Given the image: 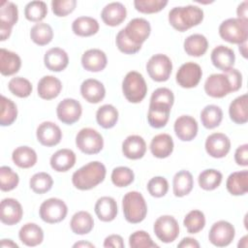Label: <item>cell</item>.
<instances>
[{
	"label": "cell",
	"instance_id": "cell-1",
	"mask_svg": "<svg viewBox=\"0 0 248 248\" xmlns=\"http://www.w3.org/2000/svg\"><path fill=\"white\" fill-rule=\"evenodd\" d=\"M106 173L105 165L99 161H93L76 170L72 175V182L78 190H90L104 181Z\"/></svg>",
	"mask_w": 248,
	"mask_h": 248
},
{
	"label": "cell",
	"instance_id": "cell-2",
	"mask_svg": "<svg viewBox=\"0 0 248 248\" xmlns=\"http://www.w3.org/2000/svg\"><path fill=\"white\" fill-rule=\"evenodd\" d=\"M203 19V11L194 5L174 7L169 13V22L177 31L184 32L199 25Z\"/></svg>",
	"mask_w": 248,
	"mask_h": 248
},
{
	"label": "cell",
	"instance_id": "cell-3",
	"mask_svg": "<svg viewBox=\"0 0 248 248\" xmlns=\"http://www.w3.org/2000/svg\"><path fill=\"white\" fill-rule=\"evenodd\" d=\"M122 209L127 222L138 224L144 220L147 205L143 196L137 191H130L122 199Z\"/></svg>",
	"mask_w": 248,
	"mask_h": 248
},
{
	"label": "cell",
	"instance_id": "cell-4",
	"mask_svg": "<svg viewBox=\"0 0 248 248\" xmlns=\"http://www.w3.org/2000/svg\"><path fill=\"white\" fill-rule=\"evenodd\" d=\"M220 37L231 44L240 45L247 42L248 21L237 17H232L224 20L219 26Z\"/></svg>",
	"mask_w": 248,
	"mask_h": 248
},
{
	"label": "cell",
	"instance_id": "cell-5",
	"mask_svg": "<svg viewBox=\"0 0 248 248\" xmlns=\"http://www.w3.org/2000/svg\"><path fill=\"white\" fill-rule=\"evenodd\" d=\"M122 92L130 103H140L147 93V85L142 75L136 71L127 73L122 81Z\"/></svg>",
	"mask_w": 248,
	"mask_h": 248
},
{
	"label": "cell",
	"instance_id": "cell-6",
	"mask_svg": "<svg viewBox=\"0 0 248 248\" xmlns=\"http://www.w3.org/2000/svg\"><path fill=\"white\" fill-rule=\"evenodd\" d=\"M77 147L85 154H97L104 147L102 135L92 128L81 129L76 137Z\"/></svg>",
	"mask_w": 248,
	"mask_h": 248
},
{
	"label": "cell",
	"instance_id": "cell-7",
	"mask_svg": "<svg viewBox=\"0 0 248 248\" xmlns=\"http://www.w3.org/2000/svg\"><path fill=\"white\" fill-rule=\"evenodd\" d=\"M68 213L66 203L57 198H50L42 202L39 209L41 219L48 224L59 223L65 219Z\"/></svg>",
	"mask_w": 248,
	"mask_h": 248
},
{
	"label": "cell",
	"instance_id": "cell-8",
	"mask_svg": "<svg viewBox=\"0 0 248 248\" xmlns=\"http://www.w3.org/2000/svg\"><path fill=\"white\" fill-rule=\"evenodd\" d=\"M172 70L171 60L165 54H154L146 63V71L149 77L158 82L169 79Z\"/></svg>",
	"mask_w": 248,
	"mask_h": 248
},
{
	"label": "cell",
	"instance_id": "cell-9",
	"mask_svg": "<svg viewBox=\"0 0 248 248\" xmlns=\"http://www.w3.org/2000/svg\"><path fill=\"white\" fill-rule=\"evenodd\" d=\"M153 231L156 236L164 243L173 242L179 234V226L170 215L160 216L154 223Z\"/></svg>",
	"mask_w": 248,
	"mask_h": 248
},
{
	"label": "cell",
	"instance_id": "cell-10",
	"mask_svg": "<svg viewBox=\"0 0 248 248\" xmlns=\"http://www.w3.org/2000/svg\"><path fill=\"white\" fill-rule=\"evenodd\" d=\"M235 235L234 227L227 221L214 223L208 232V240L217 247H225L232 243Z\"/></svg>",
	"mask_w": 248,
	"mask_h": 248
},
{
	"label": "cell",
	"instance_id": "cell-11",
	"mask_svg": "<svg viewBox=\"0 0 248 248\" xmlns=\"http://www.w3.org/2000/svg\"><path fill=\"white\" fill-rule=\"evenodd\" d=\"M17 19L18 11L16 5L8 1L2 2L0 6V40L2 42L10 37L12 28Z\"/></svg>",
	"mask_w": 248,
	"mask_h": 248
},
{
	"label": "cell",
	"instance_id": "cell-12",
	"mask_svg": "<svg viewBox=\"0 0 248 248\" xmlns=\"http://www.w3.org/2000/svg\"><path fill=\"white\" fill-rule=\"evenodd\" d=\"M202 76V68L194 62H186L178 69L175 79L179 86L183 88L196 87L201 81Z\"/></svg>",
	"mask_w": 248,
	"mask_h": 248
},
{
	"label": "cell",
	"instance_id": "cell-13",
	"mask_svg": "<svg viewBox=\"0 0 248 248\" xmlns=\"http://www.w3.org/2000/svg\"><path fill=\"white\" fill-rule=\"evenodd\" d=\"M205 93L212 98H223L232 92V87L228 76L223 74H212L204 82Z\"/></svg>",
	"mask_w": 248,
	"mask_h": 248
},
{
	"label": "cell",
	"instance_id": "cell-14",
	"mask_svg": "<svg viewBox=\"0 0 248 248\" xmlns=\"http://www.w3.org/2000/svg\"><path fill=\"white\" fill-rule=\"evenodd\" d=\"M82 108L78 101L66 98L62 100L56 108V114L58 119L67 125H72L76 123L81 116Z\"/></svg>",
	"mask_w": 248,
	"mask_h": 248
},
{
	"label": "cell",
	"instance_id": "cell-15",
	"mask_svg": "<svg viewBox=\"0 0 248 248\" xmlns=\"http://www.w3.org/2000/svg\"><path fill=\"white\" fill-rule=\"evenodd\" d=\"M124 32L126 36L135 44L140 45L146 41L151 32L150 23L141 17L131 19L126 25Z\"/></svg>",
	"mask_w": 248,
	"mask_h": 248
},
{
	"label": "cell",
	"instance_id": "cell-16",
	"mask_svg": "<svg viewBox=\"0 0 248 248\" xmlns=\"http://www.w3.org/2000/svg\"><path fill=\"white\" fill-rule=\"evenodd\" d=\"M205 150L213 158L225 157L231 149V140L223 133H213L205 140Z\"/></svg>",
	"mask_w": 248,
	"mask_h": 248
},
{
	"label": "cell",
	"instance_id": "cell-17",
	"mask_svg": "<svg viewBox=\"0 0 248 248\" xmlns=\"http://www.w3.org/2000/svg\"><path fill=\"white\" fill-rule=\"evenodd\" d=\"M23 215L21 204L13 198L2 200L0 204V220L3 224L13 226L17 224Z\"/></svg>",
	"mask_w": 248,
	"mask_h": 248
},
{
	"label": "cell",
	"instance_id": "cell-18",
	"mask_svg": "<svg viewBox=\"0 0 248 248\" xmlns=\"http://www.w3.org/2000/svg\"><path fill=\"white\" fill-rule=\"evenodd\" d=\"M38 141L44 146H54L58 144L62 139L61 129L53 122L45 121L41 123L36 131Z\"/></svg>",
	"mask_w": 248,
	"mask_h": 248
},
{
	"label": "cell",
	"instance_id": "cell-19",
	"mask_svg": "<svg viewBox=\"0 0 248 248\" xmlns=\"http://www.w3.org/2000/svg\"><path fill=\"white\" fill-rule=\"evenodd\" d=\"M174 133L176 137L182 141H191L197 137L198 134V122L190 115L179 116L173 125Z\"/></svg>",
	"mask_w": 248,
	"mask_h": 248
},
{
	"label": "cell",
	"instance_id": "cell-20",
	"mask_svg": "<svg viewBox=\"0 0 248 248\" xmlns=\"http://www.w3.org/2000/svg\"><path fill=\"white\" fill-rule=\"evenodd\" d=\"M210 58L214 67L221 70L222 72H227L230 69L233 68L235 54L232 48L220 45L213 48Z\"/></svg>",
	"mask_w": 248,
	"mask_h": 248
},
{
	"label": "cell",
	"instance_id": "cell-21",
	"mask_svg": "<svg viewBox=\"0 0 248 248\" xmlns=\"http://www.w3.org/2000/svg\"><path fill=\"white\" fill-rule=\"evenodd\" d=\"M108 64L106 53L98 48H90L81 56V65L84 70L97 73L103 71Z\"/></svg>",
	"mask_w": 248,
	"mask_h": 248
},
{
	"label": "cell",
	"instance_id": "cell-22",
	"mask_svg": "<svg viewBox=\"0 0 248 248\" xmlns=\"http://www.w3.org/2000/svg\"><path fill=\"white\" fill-rule=\"evenodd\" d=\"M127 16L125 6L120 2H111L106 5L101 13L102 20L108 26H117L121 24Z\"/></svg>",
	"mask_w": 248,
	"mask_h": 248
},
{
	"label": "cell",
	"instance_id": "cell-23",
	"mask_svg": "<svg viewBox=\"0 0 248 248\" xmlns=\"http://www.w3.org/2000/svg\"><path fill=\"white\" fill-rule=\"evenodd\" d=\"M146 152V143L143 138L138 135L128 136L122 143L123 155L131 160H138L144 156Z\"/></svg>",
	"mask_w": 248,
	"mask_h": 248
},
{
	"label": "cell",
	"instance_id": "cell-24",
	"mask_svg": "<svg viewBox=\"0 0 248 248\" xmlns=\"http://www.w3.org/2000/svg\"><path fill=\"white\" fill-rule=\"evenodd\" d=\"M80 93L85 101L91 104H98L106 96V89L104 84L95 79H85L80 85Z\"/></svg>",
	"mask_w": 248,
	"mask_h": 248
},
{
	"label": "cell",
	"instance_id": "cell-25",
	"mask_svg": "<svg viewBox=\"0 0 248 248\" xmlns=\"http://www.w3.org/2000/svg\"><path fill=\"white\" fill-rule=\"evenodd\" d=\"M44 63L49 71L61 72L67 68L69 64V56L64 49L60 47H52L45 53Z\"/></svg>",
	"mask_w": 248,
	"mask_h": 248
},
{
	"label": "cell",
	"instance_id": "cell-26",
	"mask_svg": "<svg viewBox=\"0 0 248 248\" xmlns=\"http://www.w3.org/2000/svg\"><path fill=\"white\" fill-rule=\"evenodd\" d=\"M62 90V83L54 76L43 77L37 86L38 95L44 100H52L56 98Z\"/></svg>",
	"mask_w": 248,
	"mask_h": 248
},
{
	"label": "cell",
	"instance_id": "cell-27",
	"mask_svg": "<svg viewBox=\"0 0 248 248\" xmlns=\"http://www.w3.org/2000/svg\"><path fill=\"white\" fill-rule=\"evenodd\" d=\"M76 154L73 150L63 148L57 150L50 157V167L58 172H65L72 169L76 164Z\"/></svg>",
	"mask_w": 248,
	"mask_h": 248
},
{
	"label": "cell",
	"instance_id": "cell-28",
	"mask_svg": "<svg viewBox=\"0 0 248 248\" xmlns=\"http://www.w3.org/2000/svg\"><path fill=\"white\" fill-rule=\"evenodd\" d=\"M18 237L24 245L34 247L43 242L44 232L39 225L35 223H26L20 228Z\"/></svg>",
	"mask_w": 248,
	"mask_h": 248
},
{
	"label": "cell",
	"instance_id": "cell-29",
	"mask_svg": "<svg viewBox=\"0 0 248 248\" xmlns=\"http://www.w3.org/2000/svg\"><path fill=\"white\" fill-rule=\"evenodd\" d=\"M150 151L156 158H167L173 151V140L169 134H159L150 142Z\"/></svg>",
	"mask_w": 248,
	"mask_h": 248
},
{
	"label": "cell",
	"instance_id": "cell-30",
	"mask_svg": "<svg viewBox=\"0 0 248 248\" xmlns=\"http://www.w3.org/2000/svg\"><path fill=\"white\" fill-rule=\"evenodd\" d=\"M95 213L99 220L103 222H110L117 215V203L111 197H102L98 199L94 207Z\"/></svg>",
	"mask_w": 248,
	"mask_h": 248
},
{
	"label": "cell",
	"instance_id": "cell-31",
	"mask_svg": "<svg viewBox=\"0 0 248 248\" xmlns=\"http://www.w3.org/2000/svg\"><path fill=\"white\" fill-rule=\"evenodd\" d=\"M171 108L167 105L161 104H149V109L147 113V121L149 125L155 129L163 128L167 125Z\"/></svg>",
	"mask_w": 248,
	"mask_h": 248
},
{
	"label": "cell",
	"instance_id": "cell-32",
	"mask_svg": "<svg viewBox=\"0 0 248 248\" xmlns=\"http://www.w3.org/2000/svg\"><path fill=\"white\" fill-rule=\"evenodd\" d=\"M227 190L233 196H242L248 191V171L243 170L229 175L226 182Z\"/></svg>",
	"mask_w": 248,
	"mask_h": 248
},
{
	"label": "cell",
	"instance_id": "cell-33",
	"mask_svg": "<svg viewBox=\"0 0 248 248\" xmlns=\"http://www.w3.org/2000/svg\"><path fill=\"white\" fill-rule=\"evenodd\" d=\"M248 96L247 94L236 97L229 107L230 118L236 124H245L248 120Z\"/></svg>",
	"mask_w": 248,
	"mask_h": 248
},
{
	"label": "cell",
	"instance_id": "cell-34",
	"mask_svg": "<svg viewBox=\"0 0 248 248\" xmlns=\"http://www.w3.org/2000/svg\"><path fill=\"white\" fill-rule=\"evenodd\" d=\"M21 67V59L16 52L1 48L0 49V72L3 76H13Z\"/></svg>",
	"mask_w": 248,
	"mask_h": 248
},
{
	"label": "cell",
	"instance_id": "cell-35",
	"mask_svg": "<svg viewBox=\"0 0 248 248\" xmlns=\"http://www.w3.org/2000/svg\"><path fill=\"white\" fill-rule=\"evenodd\" d=\"M194 186L193 175L190 171L182 170L176 172L172 179V191L175 197L181 198L190 194Z\"/></svg>",
	"mask_w": 248,
	"mask_h": 248
},
{
	"label": "cell",
	"instance_id": "cell-36",
	"mask_svg": "<svg viewBox=\"0 0 248 248\" xmlns=\"http://www.w3.org/2000/svg\"><path fill=\"white\" fill-rule=\"evenodd\" d=\"M183 46L188 55L200 57L206 52L208 48V42L202 34H192L185 39Z\"/></svg>",
	"mask_w": 248,
	"mask_h": 248
},
{
	"label": "cell",
	"instance_id": "cell-37",
	"mask_svg": "<svg viewBox=\"0 0 248 248\" xmlns=\"http://www.w3.org/2000/svg\"><path fill=\"white\" fill-rule=\"evenodd\" d=\"M71 230L76 234L89 233L94 227V220L87 211H78L75 213L70 222Z\"/></svg>",
	"mask_w": 248,
	"mask_h": 248
},
{
	"label": "cell",
	"instance_id": "cell-38",
	"mask_svg": "<svg viewBox=\"0 0 248 248\" xmlns=\"http://www.w3.org/2000/svg\"><path fill=\"white\" fill-rule=\"evenodd\" d=\"M72 30L78 36L90 37L99 31V23L91 16H79L73 21Z\"/></svg>",
	"mask_w": 248,
	"mask_h": 248
},
{
	"label": "cell",
	"instance_id": "cell-39",
	"mask_svg": "<svg viewBox=\"0 0 248 248\" xmlns=\"http://www.w3.org/2000/svg\"><path fill=\"white\" fill-rule=\"evenodd\" d=\"M14 163L21 169H29L37 163V153L29 146H18L12 154Z\"/></svg>",
	"mask_w": 248,
	"mask_h": 248
},
{
	"label": "cell",
	"instance_id": "cell-40",
	"mask_svg": "<svg viewBox=\"0 0 248 248\" xmlns=\"http://www.w3.org/2000/svg\"><path fill=\"white\" fill-rule=\"evenodd\" d=\"M97 123L104 129L115 126L118 120V110L112 105H103L96 111Z\"/></svg>",
	"mask_w": 248,
	"mask_h": 248
},
{
	"label": "cell",
	"instance_id": "cell-41",
	"mask_svg": "<svg viewBox=\"0 0 248 248\" xmlns=\"http://www.w3.org/2000/svg\"><path fill=\"white\" fill-rule=\"evenodd\" d=\"M223 119V111L216 105L205 106L201 112V121L204 128L214 129L220 125Z\"/></svg>",
	"mask_w": 248,
	"mask_h": 248
},
{
	"label": "cell",
	"instance_id": "cell-42",
	"mask_svg": "<svg viewBox=\"0 0 248 248\" xmlns=\"http://www.w3.org/2000/svg\"><path fill=\"white\" fill-rule=\"evenodd\" d=\"M30 38L36 45L46 46L51 42L53 38V30L49 24L39 22L31 28Z\"/></svg>",
	"mask_w": 248,
	"mask_h": 248
},
{
	"label": "cell",
	"instance_id": "cell-43",
	"mask_svg": "<svg viewBox=\"0 0 248 248\" xmlns=\"http://www.w3.org/2000/svg\"><path fill=\"white\" fill-rule=\"evenodd\" d=\"M222 173L214 169H207L202 170L198 177L199 185L205 191H212L219 187L222 182Z\"/></svg>",
	"mask_w": 248,
	"mask_h": 248
},
{
	"label": "cell",
	"instance_id": "cell-44",
	"mask_svg": "<svg viewBox=\"0 0 248 248\" xmlns=\"http://www.w3.org/2000/svg\"><path fill=\"white\" fill-rule=\"evenodd\" d=\"M47 14V7L44 1H31L24 8L26 19L32 22H41Z\"/></svg>",
	"mask_w": 248,
	"mask_h": 248
},
{
	"label": "cell",
	"instance_id": "cell-45",
	"mask_svg": "<svg viewBox=\"0 0 248 248\" xmlns=\"http://www.w3.org/2000/svg\"><path fill=\"white\" fill-rule=\"evenodd\" d=\"M183 225L189 233H198L205 226V217L203 212L198 209L191 210L184 217Z\"/></svg>",
	"mask_w": 248,
	"mask_h": 248
},
{
	"label": "cell",
	"instance_id": "cell-46",
	"mask_svg": "<svg viewBox=\"0 0 248 248\" xmlns=\"http://www.w3.org/2000/svg\"><path fill=\"white\" fill-rule=\"evenodd\" d=\"M17 116L16 105L5 96H1V113H0V125L10 126L12 125Z\"/></svg>",
	"mask_w": 248,
	"mask_h": 248
},
{
	"label": "cell",
	"instance_id": "cell-47",
	"mask_svg": "<svg viewBox=\"0 0 248 248\" xmlns=\"http://www.w3.org/2000/svg\"><path fill=\"white\" fill-rule=\"evenodd\" d=\"M29 185L34 193L45 194L51 189L53 185V179L48 173L41 171L35 173L30 178Z\"/></svg>",
	"mask_w": 248,
	"mask_h": 248
},
{
	"label": "cell",
	"instance_id": "cell-48",
	"mask_svg": "<svg viewBox=\"0 0 248 248\" xmlns=\"http://www.w3.org/2000/svg\"><path fill=\"white\" fill-rule=\"evenodd\" d=\"M8 88L12 94L18 98L28 97L33 90L31 82L24 78L16 77L11 78L8 83Z\"/></svg>",
	"mask_w": 248,
	"mask_h": 248
},
{
	"label": "cell",
	"instance_id": "cell-49",
	"mask_svg": "<svg viewBox=\"0 0 248 248\" xmlns=\"http://www.w3.org/2000/svg\"><path fill=\"white\" fill-rule=\"evenodd\" d=\"M19 182V177L10 167L2 166L0 168V189L3 192L14 190Z\"/></svg>",
	"mask_w": 248,
	"mask_h": 248
},
{
	"label": "cell",
	"instance_id": "cell-50",
	"mask_svg": "<svg viewBox=\"0 0 248 248\" xmlns=\"http://www.w3.org/2000/svg\"><path fill=\"white\" fill-rule=\"evenodd\" d=\"M110 177L116 187H126L134 181L135 174L128 167H116L112 170Z\"/></svg>",
	"mask_w": 248,
	"mask_h": 248
},
{
	"label": "cell",
	"instance_id": "cell-51",
	"mask_svg": "<svg viewBox=\"0 0 248 248\" xmlns=\"http://www.w3.org/2000/svg\"><path fill=\"white\" fill-rule=\"evenodd\" d=\"M168 4L167 0H135L136 10L142 14H155L162 11Z\"/></svg>",
	"mask_w": 248,
	"mask_h": 248
},
{
	"label": "cell",
	"instance_id": "cell-52",
	"mask_svg": "<svg viewBox=\"0 0 248 248\" xmlns=\"http://www.w3.org/2000/svg\"><path fill=\"white\" fill-rule=\"evenodd\" d=\"M129 246L131 248H154L159 247L144 231H137L129 236Z\"/></svg>",
	"mask_w": 248,
	"mask_h": 248
},
{
	"label": "cell",
	"instance_id": "cell-53",
	"mask_svg": "<svg viewBox=\"0 0 248 248\" xmlns=\"http://www.w3.org/2000/svg\"><path fill=\"white\" fill-rule=\"evenodd\" d=\"M147 191L152 197L162 198L169 191V182L163 176L152 177L147 183Z\"/></svg>",
	"mask_w": 248,
	"mask_h": 248
},
{
	"label": "cell",
	"instance_id": "cell-54",
	"mask_svg": "<svg viewBox=\"0 0 248 248\" xmlns=\"http://www.w3.org/2000/svg\"><path fill=\"white\" fill-rule=\"evenodd\" d=\"M115 43L116 46L118 47V49L125 53V54H134L137 53L141 46L140 45H137L135 43H133L125 34L124 29H121L117 35H116V39H115Z\"/></svg>",
	"mask_w": 248,
	"mask_h": 248
},
{
	"label": "cell",
	"instance_id": "cell-55",
	"mask_svg": "<svg viewBox=\"0 0 248 248\" xmlns=\"http://www.w3.org/2000/svg\"><path fill=\"white\" fill-rule=\"evenodd\" d=\"M174 102V96L170 89L166 87H160L153 91L150 98V105L153 104H161L167 105L169 107H172Z\"/></svg>",
	"mask_w": 248,
	"mask_h": 248
},
{
	"label": "cell",
	"instance_id": "cell-56",
	"mask_svg": "<svg viewBox=\"0 0 248 248\" xmlns=\"http://www.w3.org/2000/svg\"><path fill=\"white\" fill-rule=\"evenodd\" d=\"M76 0H53L51 1V10L57 16H66L76 9Z\"/></svg>",
	"mask_w": 248,
	"mask_h": 248
},
{
	"label": "cell",
	"instance_id": "cell-57",
	"mask_svg": "<svg viewBox=\"0 0 248 248\" xmlns=\"http://www.w3.org/2000/svg\"><path fill=\"white\" fill-rule=\"evenodd\" d=\"M224 73L228 76V78L231 81V84H232V92H235V91L239 90L240 87H241V84H242V75H241V73L237 69H234V68H232L229 71L224 72Z\"/></svg>",
	"mask_w": 248,
	"mask_h": 248
},
{
	"label": "cell",
	"instance_id": "cell-58",
	"mask_svg": "<svg viewBox=\"0 0 248 248\" xmlns=\"http://www.w3.org/2000/svg\"><path fill=\"white\" fill-rule=\"evenodd\" d=\"M234 161L237 165L242 167L248 166V144L239 145L234 152Z\"/></svg>",
	"mask_w": 248,
	"mask_h": 248
},
{
	"label": "cell",
	"instance_id": "cell-59",
	"mask_svg": "<svg viewBox=\"0 0 248 248\" xmlns=\"http://www.w3.org/2000/svg\"><path fill=\"white\" fill-rule=\"evenodd\" d=\"M104 247H111V248H123L124 241L121 235L119 234H110L107 236L104 240Z\"/></svg>",
	"mask_w": 248,
	"mask_h": 248
},
{
	"label": "cell",
	"instance_id": "cell-60",
	"mask_svg": "<svg viewBox=\"0 0 248 248\" xmlns=\"http://www.w3.org/2000/svg\"><path fill=\"white\" fill-rule=\"evenodd\" d=\"M177 247L179 248H199L200 243L192 237H184L178 244Z\"/></svg>",
	"mask_w": 248,
	"mask_h": 248
},
{
	"label": "cell",
	"instance_id": "cell-61",
	"mask_svg": "<svg viewBox=\"0 0 248 248\" xmlns=\"http://www.w3.org/2000/svg\"><path fill=\"white\" fill-rule=\"evenodd\" d=\"M248 2L247 1H243L242 3H240L236 9V14H237V18L243 19V20H247L248 21Z\"/></svg>",
	"mask_w": 248,
	"mask_h": 248
},
{
	"label": "cell",
	"instance_id": "cell-62",
	"mask_svg": "<svg viewBox=\"0 0 248 248\" xmlns=\"http://www.w3.org/2000/svg\"><path fill=\"white\" fill-rule=\"evenodd\" d=\"M0 246L2 248H17L18 245L14 242L12 239H2L1 240V243H0Z\"/></svg>",
	"mask_w": 248,
	"mask_h": 248
},
{
	"label": "cell",
	"instance_id": "cell-63",
	"mask_svg": "<svg viewBox=\"0 0 248 248\" xmlns=\"http://www.w3.org/2000/svg\"><path fill=\"white\" fill-rule=\"evenodd\" d=\"M239 51L244 58H247V42H244L239 45Z\"/></svg>",
	"mask_w": 248,
	"mask_h": 248
},
{
	"label": "cell",
	"instance_id": "cell-64",
	"mask_svg": "<svg viewBox=\"0 0 248 248\" xmlns=\"http://www.w3.org/2000/svg\"><path fill=\"white\" fill-rule=\"evenodd\" d=\"M74 247H94V244L88 241H79L74 244Z\"/></svg>",
	"mask_w": 248,
	"mask_h": 248
}]
</instances>
